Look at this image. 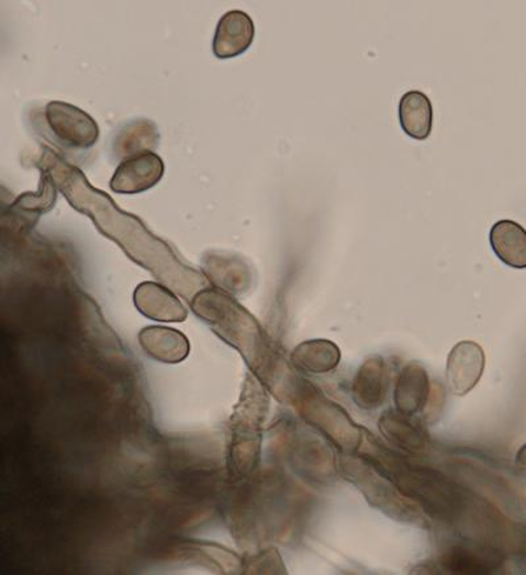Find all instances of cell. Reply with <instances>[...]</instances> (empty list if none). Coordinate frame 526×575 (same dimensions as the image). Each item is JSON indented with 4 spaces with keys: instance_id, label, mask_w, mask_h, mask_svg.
I'll list each match as a JSON object with an SVG mask.
<instances>
[{
    "instance_id": "6da1fadb",
    "label": "cell",
    "mask_w": 526,
    "mask_h": 575,
    "mask_svg": "<svg viewBox=\"0 0 526 575\" xmlns=\"http://www.w3.org/2000/svg\"><path fill=\"white\" fill-rule=\"evenodd\" d=\"M191 307L213 332L243 354L253 369H261L266 360L264 332L244 307L215 289L199 291L192 299Z\"/></svg>"
},
{
    "instance_id": "7a4b0ae2",
    "label": "cell",
    "mask_w": 526,
    "mask_h": 575,
    "mask_svg": "<svg viewBox=\"0 0 526 575\" xmlns=\"http://www.w3.org/2000/svg\"><path fill=\"white\" fill-rule=\"evenodd\" d=\"M339 471L377 510L403 523L426 527L421 508L372 461L345 454L339 461Z\"/></svg>"
},
{
    "instance_id": "3957f363",
    "label": "cell",
    "mask_w": 526,
    "mask_h": 575,
    "mask_svg": "<svg viewBox=\"0 0 526 575\" xmlns=\"http://www.w3.org/2000/svg\"><path fill=\"white\" fill-rule=\"evenodd\" d=\"M269 410V398L255 377L246 380L242 402L232 419L228 464L233 474L248 476L261 454V427Z\"/></svg>"
},
{
    "instance_id": "277c9868",
    "label": "cell",
    "mask_w": 526,
    "mask_h": 575,
    "mask_svg": "<svg viewBox=\"0 0 526 575\" xmlns=\"http://www.w3.org/2000/svg\"><path fill=\"white\" fill-rule=\"evenodd\" d=\"M296 394L299 411L309 424L344 454L358 452L362 445V430L352 423L342 407L331 402L311 385H302Z\"/></svg>"
},
{
    "instance_id": "5b68a950",
    "label": "cell",
    "mask_w": 526,
    "mask_h": 575,
    "mask_svg": "<svg viewBox=\"0 0 526 575\" xmlns=\"http://www.w3.org/2000/svg\"><path fill=\"white\" fill-rule=\"evenodd\" d=\"M44 118L53 142L59 148L82 152L98 143L101 132L96 119L75 104L53 100L45 106Z\"/></svg>"
},
{
    "instance_id": "8992f818",
    "label": "cell",
    "mask_w": 526,
    "mask_h": 575,
    "mask_svg": "<svg viewBox=\"0 0 526 575\" xmlns=\"http://www.w3.org/2000/svg\"><path fill=\"white\" fill-rule=\"evenodd\" d=\"M484 366V352L474 341H461L452 347L446 364V386L452 396L463 397L474 389Z\"/></svg>"
},
{
    "instance_id": "52a82bcc",
    "label": "cell",
    "mask_w": 526,
    "mask_h": 575,
    "mask_svg": "<svg viewBox=\"0 0 526 575\" xmlns=\"http://www.w3.org/2000/svg\"><path fill=\"white\" fill-rule=\"evenodd\" d=\"M165 165L155 152H144L123 159L111 179V190L116 193L144 192L163 179Z\"/></svg>"
},
{
    "instance_id": "ba28073f",
    "label": "cell",
    "mask_w": 526,
    "mask_h": 575,
    "mask_svg": "<svg viewBox=\"0 0 526 575\" xmlns=\"http://www.w3.org/2000/svg\"><path fill=\"white\" fill-rule=\"evenodd\" d=\"M256 29L248 13L239 10L226 12L219 20L213 37V55L219 59L235 58L250 48Z\"/></svg>"
},
{
    "instance_id": "9c48e42d",
    "label": "cell",
    "mask_w": 526,
    "mask_h": 575,
    "mask_svg": "<svg viewBox=\"0 0 526 575\" xmlns=\"http://www.w3.org/2000/svg\"><path fill=\"white\" fill-rule=\"evenodd\" d=\"M390 386L384 360L372 356L359 367L351 385V396L359 409L371 411L384 403Z\"/></svg>"
},
{
    "instance_id": "30bf717a",
    "label": "cell",
    "mask_w": 526,
    "mask_h": 575,
    "mask_svg": "<svg viewBox=\"0 0 526 575\" xmlns=\"http://www.w3.org/2000/svg\"><path fill=\"white\" fill-rule=\"evenodd\" d=\"M133 300L144 317L156 322L181 323L188 319V310L175 294L156 283L137 286Z\"/></svg>"
},
{
    "instance_id": "8fae6325",
    "label": "cell",
    "mask_w": 526,
    "mask_h": 575,
    "mask_svg": "<svg viewBox=\"0 0 526 575\" xmlns=\"http://www.w3.org/2000/svg\"><path fill=\"white\" fill-rule=\"evenodd\" d=\"M499 564L497 552L481 544L452 545L439 559V565L450 574H485L495 571Z\"/></svg>"
},
{
    "instance_id": "7c38bea8",
    "label": "cell",
    "mask_w": 526,
    "mask_h": 575,
    "mask_svg": "<svg viewBox=\"0 0 526 575\" xmlns=\"http://www.w3.org/2000/svg\"><path fill=\"white\" fill-rule=\"evenodd\" d=\"M429 394L428 374L421 364L411 363L404 367L395 386V410L407 417H414L425 409Z\"/></svg>"
},
{
    "instance_id": "4fadbf2b",
    "label": "cell",
    "mask_w": 526,
    "mask_h": 575,
    "mask_svg": "<svg viewBox=\"0 0 526 575\" xmlns=\"http://www.w3.org/2000/svg\"><path fill=\"white\" fill-rule=\"evenodd\" d=\"M204 272L219 289L242 294L248 290L251 280L249 266L230 253L212 252L204 257Z\"/></svg>"
},
{
    "instance_id": "5bb4252c",
    "label": "cell",
    "mask_w": 526,
    "mask_h": 575,
    "mask_svg": "<svg viewBox=\"0 0 526 575\" xmlns=\"http://www.w3.org/2000/svg\"><path fill=\"white\" fill-rule=\"evenodd\" d=\"M138 340L144 352L158 363L179 364L188 358L190 353L188 338L165 327H148L139 332Z\"/></svg>"
},
{
    "instance_id": "9a60e30c",
    "label": "cell",
    "mask_w": 526,
    "mask_h": 575,
    "mask_svg": "<svg viewBox=\"0 0 526 575\" xmlns=\"http://www.w3.org/2000/svg\"><path fill=\"white\" fill-rule=\"evenodd\" d=\"M342 351L329 340H310L291 353V364L304 374H325L336 369Z\"/></svg>"
},
{
    "instance_id": "2e32d148",
    "label": "cell",
    "mask_w": 526,
    "mask_h": 575,
    "mask_svg": "<svg viewBox=\"0 0 526 575\" xmlns=\"http://www.w3.org/2000/svg\"><path fill=\"white\" fill-rule=\"evenodd\" d=\"M490 243L499 259L514 269H526V231L512 220L492 226Z\"/></svg>"
},
{
    "instance_id": "e0dca14e",
    "label": "cell",
    "mask_w": 526,
    "mask_h": 575,
    "mask_svg": "<svg viewBox=\"0 0 526 575\" xmlns=\"http://www.w3.org/2000/svg\"><path fill=\"white\" fill-rule=\"evenodd\" d=\"M411 418L396 410L384 412L379 419V430L390 444L401 447L405 452L417 454L425 451L428 438L423 428Z\"/></svg>"
},
{
    "instance_id": "ac0fdd59",
    "label": "cell",
    "mask_w": 526,
    "mask_h": 575,
    "mask_svg": "<svg viewBox=\"0 0 526 575\" xmlns=\"http://www.w3.org/2000/svg\"><path fill=\"white\" fill-rule=\"evenodd\" d=\"M159 142V132L149 119H135L126 123L113 140V152L120 158H128L139 153L152 152Z\"/></svg>"
},
{
    "instance_id": "d6986e66",
    "label": "cell",
    "mask_w": 526,
    "mask_h": 575,
    "mask_svg": "<svg viewBox=\"0 0 526 575\" xmlns=\"http://www.w3.org/2000/svg\"><path fill=\"white\" fill-rule=\"evenodd\" d=\"M399 119L402 129L415 140L428 139L433 126V106L422 91L405 92L399 103Z\"/></svg>"
},
{
    "instance_id": "ffe728a7",
    "label": "cell",
    "mask_w": 526,
    "mask_h": 575,
    "mask_svg": "<svg viewBox=\"0 0 526 575\" xmlns=\"http://www.w3.org/2000/svg\"><path fill=\"white\" fill-rule=\"evenodd\" d=\"M244 572L250 574H284L282 559L276 550L265 551L246 561Z\"/></svg>"
},
{
    "instance_id": "44dd1931",
    "label": "cell",
    "mask_w": 526,
    "mask_h": 575,
    "mask_svg": "<svg viewBox=\"0 0 526 575\" xmlns=\"http://www.w3.org/2000/svg\"><path fill=\"white\" fill-rule=\"evenodd\" d=\"M516 466L518 469L526 472V444L516 454Z\"/></svg>"
}]
</instances>
